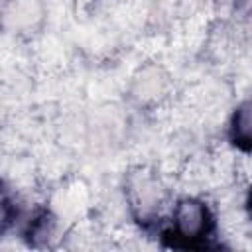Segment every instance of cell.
Wrapping results in <instances>:
<instances>
[{"instance_id": "obj_8", "label": "cell", "mask_w": 252, "mask_h": 252, "mask_svg": "<svg viewBox=\"0 0 252 252\" xmlns=\"http://www.w3.org/2000/svg\"><path fill=\"white\" fill-rule=\"evenodd\" d=\"M242 211L248 220H252V179L246 181V189L242 195Z\"/></svg>"}, {"instance_id": "obj_7", "label": "cell", "mask_w": 252, "mask_h": 252, "mask_svg": "<svg viewBox=\"0 0 252 252\" xmlns=\"http://www.w3.org/2000/svg\"><path fill=\"white\" fill-rule=\"evenodd\" d=\"M230 10L234 24L244 32H252V0H232Z\"/></svg>"}, {"instance_id": "obj_1", "label": "cell", "mask_w": 252, "mask_h": 252, "mask_svg": "<svg viewBox=\"0 0 252 252\" xmlns=\"http://www.w3.org/2000/svg\"><path fill=\"white\" fill-rule=\"evenodd\" d=\"M217 215L211 203L193 193L175 197L169 207L165 236L173 238L175 246H205L207 240L215 236Z\"/></svg>"}, {"instance_id": "obj_6", "label": "cell", "mask_w": 252, "mask_h": 252, "mask_svg": "<svg viewBox=\"0 0 252 252\" xmlns=\"http://www.w3.org/2000/svg\"><path fill=\"white\" fill-rule=\"evenodd\" d=\"M226 140L238 154L252 152V96L240 98L226 120Z\"/></svg>"}, {"instance_id": "obj_2", "label": "cell", "mask_w": 252, "mask_h": 252, "mask_svg": "<svg viewBox=\"0 0 252 252\" xmlns=\"http://www.w3.org/2000/svg\"><path fill=\"white\" fill-rule=\"evenodd\" d=\"M124 203L136 224L142 228H152L161 219V209L165 205L167 189L159 177L150 167L138 165L124 175Z\"/></svg>"}, {"instance_id": "obj_3", "label": "cell", "mask_w": 252, "mask_h": 252, "mask_svg": "<svg viewBox=\"0 0 252 252\" xmlns=\"http://www.w3.org/2000/svg\"><path fill=\"white\" fill-rule=\"evenodd\" d=\"M171 89H173V79L167 67L159 61H144L132 71L128 79L126 94L130 102L136 104L138 108L152 110V108H159L169 100Z\"/></svg>"}, {"instance_id": "obj_4", "label": "cell", "mask_w": 252, "mask_h": 252, "mask_svg": "<svg viewBox=\"0 0 252 252\" xmlns=\"http://www.w3.org/2000/svg\"><path fill=\"white\" fill-rule=\"evenodd\" d=\"M47 24L45 0H6L4 2V28L20 39H30Z\"/></svg>"}, {"instance_id": "obj_5", "label": "cell", "mask_w": 252, "mask_h": 252, "mask_svg": "<svg viewBox=\"0 0 252 252\" xmlns=\"http://www.w3.org/2000/svg\"><path fill=\"white\" fill-rule=\"evenodd\" d=\"M18 228L20 236L32 248H47L59 238V219L47 207L33 209L28 217H22Z\"/></svg>"}]
</instances>
